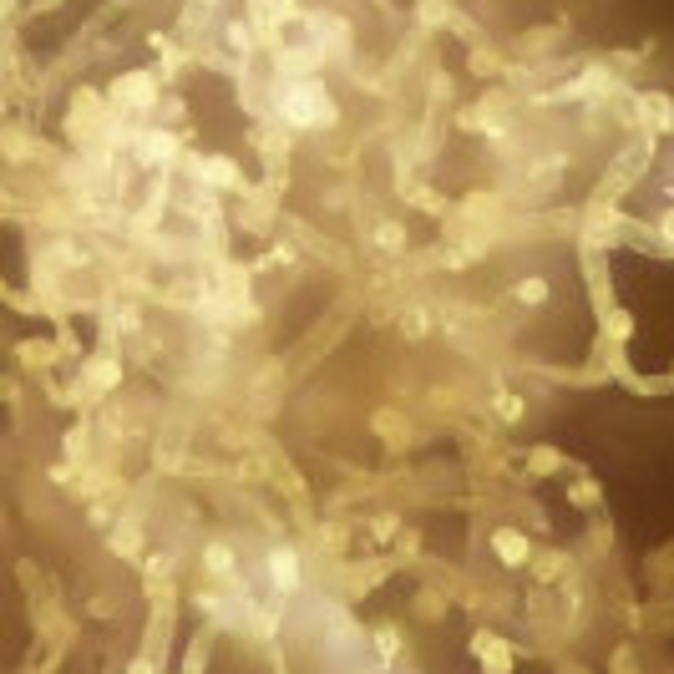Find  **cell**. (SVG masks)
<instances>
[{
  "mask_svg": "<svg viewBox=\"0 0 674 674\" xmlns=\"http://www.w3.org/2000/svg\"><path fill=\"white\" fill-rule=\"evenodd\" d=\"M472 659L482 664V674H512V669H517L512 644H507L502 634H492V629H477V634H472Z\"/></svg>",
  "mask_w": 674,
  "mask_h": 674,
  "instance_id": "cell-1",
  "label": "cell"
},
{
  "mask_svg": "<svg viewBox=\"0 0 674 674\" xmlns=\"http://www.w3.org/2000/svg\"><path fill=\"white\" fill-rule=\"evenodd\" d=\"M492 553H497L502 568H522V563L533 558V543H528V533H522V528H512V522H507V528H492Z\"/></svg>",
  "mask_w": 674,
  "mask_h": 674,
  "instance_id": "cell-2",
  "label": "cell"
},
{
  "mask_svg": "<svg viewBox=\"0 0 674 674\" xmlns=\"http://www.w3.org/2000/svg\"><path fill=\"white\" fill-rule=\"evenodd\" d=\"M370 644H376V659L381 664H396L406 654V639H401L396 624H376V629H370Z\"/></svg>",
  "mask_w": 674,
  "mask_h": 674,
  "instance_id": "cell-3",
  "label": "cell"
},
{
  "mask_svg": "<svg viewBox=\"0 0 674 674\" xmlns=\"http://www.w3.org/2000/svg\"><path fill=\"white\" fill-rule=\"evenodd\" d=\"M598 320H604V340H614V345H624V340L634 335V320H629V310H624V305L598 310Z\"/></svg>",
  "mask_w": 674,
  "mask_h": 674,
  "instance_id": "cell-4",
  "label": "cell"
},
{
  "mask_svg": "<svg viewBox=\"0 0 674 674\" xmlns=\"http://www.w3.org/2000/svg\"><path fill=\"white\" fill-rule=\"evenodd\" d=\"M370 244H376L381 254H406V229H401V223H391V218H381L376 234H370Z\"/></svg>",
  "mask_w": 674,
  "mask_h": 674,
  "instance_id": "cell-5",
  "label": "cell"
},
{
  "mask_svg": "<svg viewBox=\"0 0 674 674\" xmlns=\"http://www.w3.org/2000/svg\"><path fill=\"white\" fill-rule=\"evenodd\" d=\"M548 294H553V289H548V279H538V274H528V279L512 284V299H517V305H528V310H533V305H548Z\"/></svg>",
  "mask_w": 674,
  "mask_h": 674,
  "instance_id": "cell-6",
  "label": "cell"
},
{
  "mask_svg": "<svg viewBox=\"0 0 674 674\" xmlns=\"http://www.w3.org/2000/svg\"><path fill=\"white\" fill-rule=\"evenodd\" d=\"M416 619H426V624H441L446 619V593L441 588H421L416 593Z\"/></svg>",
  "mask_w": 674,
  "mask_h": 674,
  "instance_id": "cell-7",
  "label": "cell"
},
{
  "mask_svg": "<svg viewBox=\"0 0 674 674\" xmlns=\"http://www.w3.org/2000/svg\"><path fill=\"white\" fill-rule=\"evenodd\" d=\"M563 472V452H553V446H533L528 452V477H553Z\"/></svg>",
  "mask_w": 674,
  "mask_h": 674,
  "instance_id": "cell-8",
  "label": "cell"
},
{
  "mask_svg": "<svg viewBox=\"0 0 674 674\" xmlns=\"http://www.w3.org/2000/svg\"><path fill=\"white\" fill-rule=\"evenodd\" d=\"M568 502H573L578 512H598V502H604V492H598V482H588V477H578V482L568 487Z\"/></svg>",
  "mask_w": 674,
  "mask_h": 674,
  "instance_id": "cell-9",
  "label": "cell"
},
{
  "mask_svg": "<svg viewBox=\"0 0 674 674\" xmlns=\"http://www.w3.org/2000/svg\"><path fill=\"white\" fill-rule=\"evenodd\" d=\"M609 674H644V664H639L634 644H619V649H614V659H609Z\"/></svg>",
  "mask_w": 674,
  "mask_h": 674,
  "instance_id": "cell-10",
  "label": "cell"
},
{
  "mask_svg": "<svg viewBox=\"0 0 674 674\" xmlns=\"http://www.w3.org/2000/svg\"><path fill=\"white\" fill-rule=\"evenodd\" d=\"M492 406H497V421H502V426H507V421L517 426V421H522V406H528V401H522V396H507V391H502Z\"/></svg>",
  "mask_w": 674,
  "mask_h": 674,
  "instance_id": "cell-11",
  "label": "cell"
},
{
  "mask_svg": "<svg viewBox=\"0 0 674 674\" xmlns=\"http://www.w3.org/2000/svg\"><path fill=\"white\" fill-rule=\"evenodd\" d=\"M553 674H593V669H583V664H573V659H563V664H558Z\"/></svg>",
  "mask_w": 674,
  "mask_h": 674,
  "instance_id": "cell-12",
  "label": "cell"
}]
</instances>
